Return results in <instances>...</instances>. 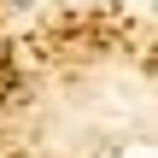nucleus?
<instances>
[{"mask_svg":"<svg viewBox=\"0 0 158 158\" xmlns=\"http://www.w3.org/2000/svg\"><path fill=\"white\" fill-rule=\"evenodd\" d=\"M12 6H29V0H12Z\"/></svg>","mask_w":158,"mask_h":158,"instance_id":"f257e3e1","label":"nucleus"}]
</instances>
